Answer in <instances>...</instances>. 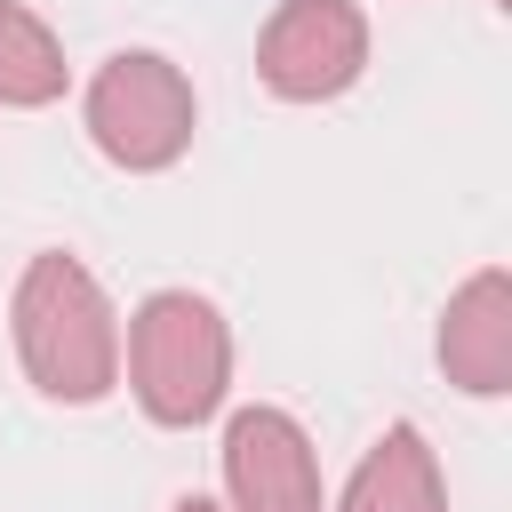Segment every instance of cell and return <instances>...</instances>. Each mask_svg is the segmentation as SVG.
<instances>
[{
	"instance_id": "3",
	"label": "cell",
	"mask_w": 512,
	"mask_h": 512,
	"mask_svg": "<svg viewBox=\"0 0 512 512\" xmlns=\"http://www.w3.org/2000/svg\"><path fill=\"white\" fill-rule=\"evenodd\" d=\"M88 136L112 168H168L192 144V80L152 48L104 56L88 80Z\"/></svg>"
},
{
	"instance_id": "5",
	"label": "cell",
	"mask_w": 512,
	"mask_h": 512,
	"mask_svg": "<svg viewBox=\"0 0 512 512\" xmlns=\"http://www.w3.org/2000/svg\"><path fill=\"white\" fill-rule=\"evenodd\" d=\"M224 488L240 512H320V464L288 408H240L224 424Z\"/></svg>"
},
{
	"instance_id": "2",
	"label": "cell",
	"mask_w": 512,
	"mask_h": 512,
	"mask_svg": "<svg viewBox=\"0 0 512 512\" xmlns=\"http://www.w3.org/2000/svg\"><path fill=\"white\" fill-rule=\"evenodd\" d=\"M128 376L152 424H208L232 376V336L224 312L192 288H160L128 320Z\"/></svg>"
},
{
	"instance_id": "4",
	"label": "cell",
	"mask_w": 512,
	"mask_h": 512,
	"mask_svg": "<svg viewBox=\"0 0 512 512\" xmlns=\"http://www.w3.org/2000/svg\"><path fill=\"white\" fill-rule=\"evenodd\" d=\"M368 64V24L352 0H280L256 40V80L288 104L344 96Z\"/></svg>"
},
{
	"instance_id": "10",
	"label": "cell",
	"mask_w": 512,
	"mask_h": 512,
	"mask_svg": "<svg viewBox=\"0 0 512 512\" xmlns=\"http://www.w3.org/2000/svg\"><path fill=\"white\" fill-rule=\"evenodd\" d=\"M496 8H512V0H496Z\"/></svg>"
},
{
	"instance_id": "9",
	"label": "cell",
	"mask_w": 512,
	"mask_h": 512,
	"mask_svg": "<svg viewBox=\"0 0 512 512\" xmlns=\"http://www.w3.org/2000/svg\"><path fill=\"white\" fill-rule=\"evenodd\" d=\"M176 512H216V504H208V496H184V504H176Z\"/></svg>"
},
{
	"instance_id": "6",
	"label": "cell",
	"mask_w": 512,
	"mask_h": 512,
	"mask_svg": "<svg viewBox=\"0 0 512 512\" xmlns=\"http://www.w3.org/2000/svg\"><path fill=\"white\" fill-rule=\"evenodd\" d=\"M440 368H448V384H464V392H480V400L512 392V280H504L496 264L472 272V280L448 296Z\"/></svg>"
},
{
	"instance_id": "1",
	"label": "cell",
	"mask_w": 512,
	"mask_h": 512,
	"mask_svg": "<svg viewBox=\"0 0 512 512\" xmlns=\"http://www.w3.org/2000/svg\"><path fill=\"white\" fill-rule=\"evenodd\" d=\"M8 320H16V360L48 400L88 408V400H104L120 384V328H112V304H104L88 264L32 256L24 280H16Z\"/></svg>"
},
{
	"instance_id": "7",
	"label": "cell",
	"mask_w": 512,
	"mask_h": 512,
	"mask_svg": "<svg viewBox=\"0 0 512 512\" xmlns=\"http://www.w3.org/2000/svg\"><path fill=\"white\" fill-rule=\"evenodd\" d=\"M336 512H448V488H440V464H432L424 432L416 424H392L360 456V472L344 480V504Z\"/></svg>"
},
{
	"instance_id": "8",
	"label": "cell",
	"mask_w": 512,
	"mask_h": 512,
	"mask_svg": "<svg viewBox=\"0 0 512 512\" xmlns=\"http://www.w3.org/2000/svg\"><path fill=\"white\" fill-rule=\"evenodd\" d=\"M48 96H64V48L24 0H0V104H48Z\"/></svg>"
}]
</instances>
